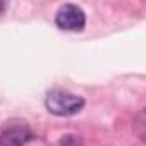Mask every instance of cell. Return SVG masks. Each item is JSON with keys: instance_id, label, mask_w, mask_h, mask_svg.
<instances>
[{"instance_id": "4", "label": "cell", "mask_w": 146, "mask_h": 146, "mask_svg": "<svg viewBox=\"0 0 146 146\" xmlns=\"http://www.w3.org/2000/svg\"><path fill=\"white\" fill-rule=\"evenodd\" d=\"M4 11H5V4H4V2H0V14H2Z\"/></svg>"}, {"instance_id": "1", "label": "cell", "mask_w": 146, "mask_h": 146, "mask_svg": "<svg viewBox=\"0 0 146 146\" xmlns=\"http://www.w3.org/2000/svg\"><path fill=\"white\" fill-rule=\"evenodd\" d=\"M45 107L57 117H70L83 110L84 98L65 90H52L45 96Z\"/></svg>"}, {"instance_id": "2", "label": "cell", "mask_w": 146, "mask_h": 146, "mask_svg": "<svg viewBox=\"0 0 146 146\" xmlns=\"http://www.w3.org/2000/svg\"><path fill=\"white\" fill-rule=\"evenodd\" d=\"M55 24L64 31H83L86 26V14L76 4H65L57 11Z\"/></svg>"}, {"instance_id": "3", "label": "cell", "mask_w": 146, "mask_h": 146, "mask_svg": "<svg viewBox=\"0 0 146 146\" xmlns=\"http://www.w3.org/2000/svg\"><path fill=\"white\" fill-rule=\"evenodd\" d=\"M33 139V132L23 120H11L0 131V146H24Z\"/></svg>"}]
</instances>
